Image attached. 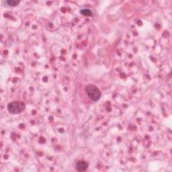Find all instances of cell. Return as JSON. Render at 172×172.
I'll use <instances>...</instances> for the list:
<instances>
[{
    "instance_id": "3957f363",
    "label": "cell",
    "mask_w": 172,
    "mask_h": 172,
    "mask_svg": "<svg viewBox=\"0 0 172 172\" xmlns=\"http://www.w3.org/2000/svg\"><path fill=\"white\" fill-rule=\"evenodd\" d=\"M88 166H89L88 163L82 160V161H79L76 163L75 168L78 171H85L87 170Z\"/></svg>"
},
{
    "instance_id": "5b68a950",
    "label": "cell",
    "mask_w": 172,
    "mask_h": 172,
    "mask_svg": "<svg viewBox=\"0 0 172 172\" xmlns=\"http://www.w3.org/2000/svg\"><path fill=\"white\" fill-rule=\"evenodd\" d=\"M80 13L83 15H86V16H91L92 15V12L90 9H82L80 10Z\"/></svg>"
},
{
    "instance_id": "277c9868",
    "label": "cell",
    "mask_w": 172,
    "mask_h": 172,
    "mask_svg": "<svg viewBox=\"0 0 172 172\" xmlns=\"http://www.w3.org/2000/svg\"><path fill=\"white\" fill-rule=\"evenodd\" d=\"M20 3V1H15V0H7V1H6V4L11 7L16 6Z\"/></svg>"
},
{
    "instance_id": "7a4b0ae2",
    "label": "cell",
    "mask_w": 172,
    "mask_h": 172,
    "mask_svg": "<svg viewBox=\"0 0 172 172\" xmlns=\"http://www.w3.org/2000/svg\"><path fill=\"white\" fill-rule=\"evenodd\" d=\"M7 108L11 114H18L25 110L26 104L24 102L14 101L10 102L7 106Z\"/></svg>"
},
{
    "instance_id": "6da1fadb",
    "label": "cell",
    "mask_w": 172,
    "mask_h": 172,
    "mask_svg": "<svg viewBox=\"0 0 172 172\" xmlns=\"http://www.w3.org/2000/svg\"><path fill=\"white\" fill-rule=\"evenodd\" d=\"M85 91L89 98L94 102L99 100L102 95L100 90L94 84H88V85H87L85 87Z\"/></svg>"
}]
</instances>
